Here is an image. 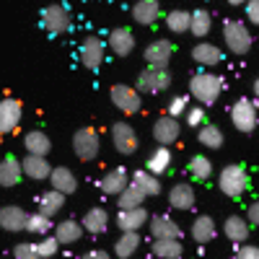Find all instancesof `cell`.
Listing matches in <instances>:
<instances>
[{"label":"cell","instance_id":"obj_1","mask_svg":"<svg viewBox=\"0 0 259 259\" xmlns=\"http://www.w3.org/2000/svg\"><path fill=\"white\" fill-rule=\"evenodd\" d=\"M226 83L218 73H194L189 80V94L197 99L202 106H212L221 99Z\"/></svg>","mask_w":259,"mask_h":259},{"label":"cell","instance_id":"obj_2","mask_svg":"<svg viewBox=\"0 0 259 259\" xmlns=\"http://www.w3.org/2000/svg\"><path fill=\"white\" fill-rule=\"evenodd\" d=\"M218 187L226 197L231 200H239L249 192V174L241 163H228L221 168V177H218Z\"/></svg>","mask_w":259,"mask_h":259},{"label":"cell","instance_id":"obj_3","mask_svg":"<svg viewBox=\"0 0 259 259\" xmlns=\"http://www.w3.org/2000/svg\"><path fill=\"white\" fill-rule=\"evenodd\" d=\"M223 41H226V47L228 52L233 55H246L251 50V31L249 26L244 24V21H226L223 24Z\"/></svg>","mask_w":259,"mask_h":259},{"label":"cell","instance_id":"obj_4","mask_svg":"<svg viewBox=\"0 0 259 259\" xmlns=\"http://www.w3.org/2000/svg\"><path fill=\"white\" fill-rule=\"evenodd\" d=\"M168 85H171V73L168 68L163 65V68H158V65H150L148 70H143L138 75V83H135V89L140 94H163L168 91Z\"/></svg>","mask_w":259,"mask_h":259},{"label":"cell","instance_id":"obj_5","mask_svg":"<svg viewBox=\"0 0 259 259\" xmlns=\"http://www.w3.org/2000/svg\"><path fill=\"white\" fill-rule=\"evenodd\" d=\"M39 21H41V26H45L52 36H60V34H65V31H70V24H73L70 11L65 8L62 3H52V6H47V8H41Z\"/></svg>","mask_w":259,"mask_h":259},{"label":"cell","instance_id":"obj_6","mask_svg":"<svg viewBox=\"0 0 259 259\" xmlns=\"http://www.w3.org/2000/svg\"><path fill=\"white\" fill-rule=\"evenodd\" d=\"M109 96H112V104L122 114H138L143 109V94L127 83H114Z\"/></svg>","mask_w":259,"mask_h":259},{"label":"cell","instance_id":"obj_7","mask_svg":"<svg viewBox=\"0 0 259 259\" xmlns=\"http://www.w3.org/2000/svg\"><path fill=\"white\" fill-rule=\"evenodd\" d=\"M231 122H233V127L239 130V133L251 135L256 130V104L249 96L239 99L231 106Z\"/></svg>","mask_w":259,"mask_h":259},{"label":"cell","instance_id":"obj_8","mask_svg":"<svg viewBox=\"0 0 259 259\" xmlns=\"http://www.w3.org/2000/svg\"><path fill=\"white\" fill-rule=\"evenodd\" d=\"M73 150L80 161H94L101 150V138L94 127H80L73 135Z\"/></svg>","mask_w":259,"mask_h":259},{"label":"cell","instance_id":"obj_9","mask_svg":"<svg viewBox=\"0 0 259 259\" xmlns=\"http://www.w3.org/2000/svg\"><path fill=\"white\" fill-rule=\"evenodd\" d=\"M78 57H80V65H83V68L99 70L101 62H104V57H106V45H104V39H99V36H85V39L80 41Z\"/></svg>","mask_w":259,"mask_h":259},{"label":"cell","instance_id":"obj_10","mask_svg":"<svg viewBox=\"0 0 259 259\" xmlns=\"http://www.w3.org/2000/svg\"><path fill=\"white\" fill-rule=\"evenodd\" d=\"M112 143H114V148L119 150L122 156H133L138 150V145H140L135 127L130 122H114L112 124Z\"/></svg>","mask_w":259,"mask_h":259},{"label":"cell","instance_id":"obj_11","mask_svg":"<svg viewBox=\"0 0 259 259\" xmlns=\"http://www.w3.org/2000/svg\"><path fill=\"white\" fill-rule=\"evenodd\" d=\"M21 117H24V104L13 96H6L0 101V135H8L21 124Z\"/></svg>","mask_w":259,"mask_h":259},{"label":"cell","instance_id":"obj_12","mask_svg":"<svg viewBox=\"0 0 259 259\" xmlns=\"http://www.w3.org/2000/svg\"><path fill=\"white\" fill-rule=\"evenodd\" d=\"M179 135H182V124H179L177 117L166 114V117H161V119L153 122V138L158 140V145H171V143H177Z\"/></svg>","mask_w":259,"mask_h":259},{"label":"cell","instance_id":"obj_13","mask_svg":"<svg viewBox=\"0 0 259 259\" xmlns=\"http://www.w3.org/2000/svg\"><path fill=\"white\" fill-rule=\"evenodd\" d=\"M26 215H29V212H26L24 207H18V205H6V207H0V228L8 231V233L24 231Z\"/></svg>","mask_w":259,"mask_h":259},{"label":"cell","instance_id":"obj_14","mask_svg":"<svg viewBox=\"0 0 259 259\" xmlns=\"http://www.w3.org/2000/svg\"><path fill=\"white\" fill-rule=\"evenodd\" d=\"M171 55H174V45H171L168 39H153V41L145 47V60H148V65H158V68H163V65L171 62Z\"/></svg>","mask_w":259,"mask_h":259},{"label":"cell","instance_id":"obj_15","mask_svg":"<svg viewBox=\"0 0 259 259\" xmlns=\"http://www.w3.org/2000/svg\"><path fill=\"white\" fill-rule=\"evenodd\" d=\"M148 210L143 207V205H138V207H127V210H119V215H117V226H119V231H140L145 223H148Z\"/></svg>","mask_w":259,"mask_h":259},{"label":"cell","instance_id":"obj_16","mask_svg":"<svg viewBox=\"0 0 259 259\" xmlns=\"http://www.w3.org/2000/svg\"><path fill=\"white\" fill-rule=\"evenodd\" d=\"M133 18L140 26H153L161 18V3L158 0H138L133 6Z\"/></svg>","mask_w":259,"mask_h":259},{"label":"cell","instance_id":"obj_17","mask_svg":"<svg viewBox=\"0 0 259 259\" xmlns=\"http://www.w3.org/2000/svg\"><path fill=\"white\" fill-rule=\"evenodd\" d=\"M150 233L153 239H182V228L168 215H153L150 218Z\"/></svg>","mask_w":259,"mask_h":259},{"label":"cell","instance_id":"obj_18","mask_svg":"<svg viewBox=\"0 0 259 259\" xmlns=\"http://www.w3.org/2000/svg\"><path fill=\"white\" fill-rule=\"evenodd\" d=\"M192 60L202 65V68H212V65H218L223 60V50L215 47L212 41H200V45L192 47Z\"/></svg>","mask_w":259,"mask_h":259},{"label":"cell","instance_id":"obj_19","mask_svg":"<svg viewBox=\"0 0 259 259\" xmlns=\"http://www.w3.org/2000/svg\"><path fill=\"white\" fill-rule=\"evenodd\" d=\"M47 179L52 182V189L62 192L65 197H68V194H73V192L78 189V179H75V174H73L68 166H57V168H52Z\"/></svg>","mask_w":259,"mask_h":259},{"label":"cell","instance_id":"obj_20","mask_svg":"<svg viewBox=\"0 0 259 259\" xmlns=\"http://www.w3.org/2000/svg\"><path fill=\"white\" fill-rule=\"evenodd\" d=\"M249 231H251V226H249L246 218H241V215H228V218L223 221V233H226V239H231L233 244L246 241Z\"/></svg>","mask_w":259,"mask_h":259},{"label":"cell","instance_id":"obj_21","mask_svg":"<svg viewBox=\"0 0 259 259\" xmlns=\"http://www.w3.org/2000/svg\"><path fill=\"white\" fill-rule=\"evenodd\" d=\"M83 231H89L91 236H101L106 233V228H109V212H106L104 207H91L89 212L83 215Z\"/></svg>","mask_w":259,"mask_h":259},{"label":"cell","instance_id":"obj_22","mask_svg":"<svg viewBox=\"0 0 259 259\" xmlns=\"http://www.w3.org/2000/svg\"><path fill=\"white\" fill-rule=\"evenodd\" d=\"M109 47H112V52H114L117 57H127L130 52L135 50V36H133V31H130L127 26L114 29V31L109 34Z\"/></svg>","mask_w":259,"mask_h":259},{"label":"cell","instance_id":"obj_23","mask_svg":"<svg viewBox=\"0 0 259 259\" xmlns=\"http://www.w3.org/2000/svg\"><path fill=\"white\" fill-rule=\"evenodd\" d=\"M168 205L174 210H192L194 207V189L187 182H179L168 189Z\"/></svg>","mask_w":259,"mask_h":259},{"label":"cell","instance_id":"obj_24","mask_svg":"<svg viewBox=\"0 0 259 259\" xmlns=\"http://www.w3.org/2000/svg\"><path fill=\"white\" fill-rule=\"evenodd\" d=\"M21 168H24V177L36 179V182L47 179L50 171H52V166H50V161L45 156H34V153H29L24 161H21Z\"/></svg>","mask_w":259,"mask_h":259},{"label":"cell","instance_id":"obj_25","mask_svg":"<svg viewBox=\"0 0 259 259\" xmlns=\"http://www.w3.org/2000/svg\"><path fill=\"white\" fill-rule=\"evenodd\" d=\"M130 182V174H127V168L117 166L112 171H106V174L101 177V192L104 194H119Z\"/></svg>","mask_w":259,"mask_h":259},{"label":"cell","instance_id":"obj_26","mask_svg":"<svg viewBox=\"0 0 259 259\" xmlns=\"http://www.w3.org/2000/svg\"><path fill=\"white\" fill-rule=\"evenodd\" d=\"M21 179H24L21 161L13 156H6V161H0V187H16Z\"/></svg>","mask_w":259,"mask_h":259},{"label":"cell","instance_id":"obj_27","mask_svg":"<svg viewBox=\"0 0 259 259\" xmlns=\"http://www.w3.org/2000/svg\"><path fill=\"white\" fill-rule=\"evenodd\" d=\"M145 168L150 171V174H156V177H163L166 171L171 168V145H161V148H156L153 153L148 156Z\"/></svg>","mask_w":259,"mask_h":259},{"label":"cell","instance_id":"obj_28","mask_svg":"<svg viewBox=\"0 0 259 259\" xmlns=\"http://www.w3.org/2000/svg\"><path fill=\"white\" fill-rule=\"evenodd\" d=\"M215 233H218V228H215V221L210 218V215H200V218H194V223H192V239L197 244H210L215 239Z\"/></svg>","mask_w":259,"mask_h":259},{"label":"cell","instance_id":"obj_29","mask_svg":"<svg viewBox=\"0 0 259 259\" xmlns=\"http://www.w3.org/2000/svg\"><path fill=\"white\" fill-rule=\"evenodd\" d=\"M80 236H83V226L78 223V221H60L57 226H55V239L60 241V246L62 244H75V241H80Z\"/></svg>","mask_w":259,"mask_h":259},{"label":"cell","instance_id":"obj_30","mask_svg":"<svg viewBox=\"0 0 259 259\" xmlns=\"http://www.w3.org/2000/svg\"><path fill=\"white\" fill-rule=\"evenodd\" d=\"M24 145H26V153H34V156H47L50 148H52V140L47 138V133L41 130H31L24 138Z\"/></svg>","mask_w":259,"mask_h":259},{"label":"cell","instance_id":"obj_31","mask_svg":"<svg viewBox=\"0 0 259 259\" xmlns=\"http://www.w3.org/2000/svg\"><path fill=\"white\" fill-rule=\"evenodd\" d=\"M150 251H153V256H158V259H179L184 254V246H182L179 239H156Z\"/></svg>","mask_w":259,"mask_h":259},{"label":"cell","instance_id":"obj_32","mask_svg":"<svg viewBox=\"0 0 259 259\" xmlns=\"http://www.w3.org/2000/svg\"><path fill=\"white\" fill-rule=\"evenodd\" d=\"M138 249H140V236H138V231H122V236H119L117 244H114V254H117L119 259H130Z\"/></svg>","mask_w":259,"mask_h":259},{"label":"cell","instance_id":"obj_33","mask_svg":"<svg viewBox=\"0 0 259 259\" xmlns=\"http://www.w3.org/2000/svg\"><path fill=\"white\" fill-rule=\"evenodd\" d=\"M62 207H65V194L57 189H50L39 197V212H45L47 218H55Z\"/></svg>","mask_w":259,"mask_h":259},{"label":"cell","instance_id":"obj_34","mask_svg":"<svg viewBox=\"0 0 259 259\" xmlns=\"http://www.w3.org/2000/svg\"><path fill=\"white\" fill-rule=\"evenodd\" d=\"M117 202H119V210H127V207H138L145 202V192L135 184V182H127V187L117 194Z\"/></svg>","mask_w":259,"mask_h":259},{"label":"cell","instance_id":"obj_35","mask_svg":"<svg viewBox=\"0 0 259 259\" xmlns=\"http://www.w3.org/2000/svg\"><path fill=\"white\" fill-rule=\"evenodd\" d=\"M130 182H135V184L145 192V197H156V194H161V182H158V177H156V174H150L148 168L135 171Z\"/></svg>","mask_w":259,"mask_h":259},{"label":"cell","instance_id":"obj_36","mask_svg":"<svg viewBox=\"0 0 259 259\" xmlns=\"http://www.w3.org/2000/svg\"><path fill=\"white\" fill-rule=\"evenodd\" d=\"M210 29H212V16H210V11H205V8H197L194 13H189V31L194 34V36H207L210 34Z\"/></svg>","mask_w":259,"mask_h":259},{"label":"cell","instance_id":"obj_37","mask_svg":"<svg viewBox=\"0 0 259 259\" xmlns=\"http://www.w3.org/2000/svg\"><path fill=\"white\" fill-rule=\"evenodd\" d=\"M187 171H189V177H192V179L207 182V179L212 177V161H210L207 156H194V158L189 161Z\"/></svg>","mask_w":259,"mask_h":259},{"label":"cell","instance_id":"obj_38","mask_svg":"<svg viewBox=\"0 0 259 259\" xmlns=\"http://www.w3.org/2000/svg\"><path fill=\"white\" fill-rule=\"evenodd\" d=\"M197 140L205 145V148H221L223 145V133H221V127L218 124H200V133H197Z\"/></svg>","mask_w":259,"mask_h":259},{"label":"cell","instance_id":"obj_39","mask_svg":"<svg viewBox=\"0 0 259 259\" xmlns=\"http://www.w3.org/2000/svg\"><path fill=\"white\" fill-rule=\"evenodd\" d=\"M50 228H52V218H47L45 212H31V215H26L24 231H29V233H34V236H47Z\"/></svg>","mask_w":259,"mask_h":259},{"label":"cell","instance_id":"obj_40","mask_svg":"<svg viewBox=\"0 0 259 259\" xmlns=\"http://www.w3.org/2000/svg\"><path fill=\"white\" fill-rule=\"evenodd\" d=\"M166 26H168V31H174V34H187L189 31V11H182V8L171 11L166 16Z\"/></svg>","mask_w":259,"mask_h":259},{"label":"cell","instance_id":"obj_41","mask_svg":"<svg viewBox=\"0 0 259 259\" xmlns=\"http://www.w3.org/2000/svg\"><path fill=\"white\" fill-rule=\"evenodd\" d=\"M57 249H60V241L55 239V236H47V239L36 241V256H39V259H50V256H55Z\"/></svg>","mask_w":259,"mask_h":259},{"label":"cell","instance_id":"obj_42","mask_svg":"<svg viewBox=\"0 0 259 259\" xmlns=\"http://www.w3.org/2000/svg\"><path fill=\"white\" fill-rule=\"evenodd\" d=\"M187 106H189V99H187V96H174V99L168 101V114L179 119V117L187 112Z\"/></svg>","mask_w":259,"mask_h":259},{"label":"cell","instance_id":"obj_43","mask_svg":"<svg viewBox=\"0 0 259 259\" xmlns=\"http://www.w3.org/2000/svg\"><path fill=\"white\" fill-rule=\"evenodd\" d=\"M184 117H187V124H189V127H200V124L205 122V109H202V106H192V109L187 106Z\"/></svg>","mask_w":259,"mask_h":259},{"label":"cell","instance_id":"obj_44","mask_svg":"<svg viewBox=\"0 0 259 259\" xmlns=\"http://www.w3.org/2000/svg\"><path fill=\"white\" fill-rule=\"evenodd\" d=\"M13 256L16 259H39L36 256V244H16L13 246Z\"/></svg>","mask_w":259,"mask_h":259},{"label":"cell","instance_id":"obj_45","mask_svg":"<svg viewBox=\"0 0 259 259\" xmlns=\"http://www.w3.org/2000/svg\"><path fill=\"white\" fill-rule=\"evenodd\" d=\"M236 259H259V249H256L254 244L241 241L239 249H236Z\"/></svg>","mask_w":259,"mask_h":259},{"label":"cell","instance_id":"obj_46","mask_svg":"<svg viewBox=\"0 0 259 259\" xmlns=\"http://www.w3.org/2000/svg\"><path fill=\"white\" fill-rule=\"evenodd\" d=\"M244 13H246V21H249V24H259V0H246V3H244Z\"/></svg>","mask_w":259,"mask_h":259},{"label":"cell","instance_id":"obj_47","mask_svg":"<svg viewBox=\"0 0 259 259\" xmlns=\"http://www.w3.org/2000/svg\"><path fill=\"white\" fill-rule=\"evenodd\" d=\"M246 218H249V223H254V226L259 223V205H256V202H251V205H249V212H246Z\"/></svg>","mask_w":259,"mask_h":259},{"label":"cell","instance_id":"obj_48","mask_svg":"<svg viewBox=\"0 0 259 259\" xmlns=\"http://www.w3.org/2000/svg\"><path fill=\"white\" fill-rule=\"evenodd\" d=\"M85 259H109V251H104V249H94L85 254Z\"/></svg>","mask_w":259,"mask_h":259},{"label":"cell","instance_id":"obj_49","mask_svg":"<svg viewBox=\"0 0 259 259\" xmlns=\"http://www.w3.org/2000/svg\"><path fill=\"white\" fill-rule=\"evenodd\" d=\"M228 3H231V6H244L246 0H228Z\"/></svg>","mask_w":259,"mask_h":259}]
</instances>
